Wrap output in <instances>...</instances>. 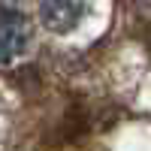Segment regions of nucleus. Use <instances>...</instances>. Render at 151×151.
I'll list each match as a JSON object with an SVG mask.
<instances>
[{
	"label": "nucleus",
	"instance_id": "nucleus-1",
	"mask_svg": "<svg viewBox=\"0 0 151 151\" xmlns=\"http://www.w3.org/2000/svg\"><path fill=\"white\" fill-rule=\"evenodd\" d=\"M88 0H42L40 3V18L48 30L67 33L85 18Z\"/></svg>",
	"mask_w": 151,
	"mask_h": 151
},
{
	"label": "nucleus",
	"instance_id": "nucleus-2",
	"mask_svg": "<svg viewBox=\"0 0 151 151\" xmlns=\"http://www.w3.org/2000/svg\"><path fill=\"white\" fill-rule=\"evenodd\" d=\"M27 42V21L18 9L0 6V64H9Z\"/></svg>",
	"mask_w": 151,
	"mask_h": 151
}]
</instances>
